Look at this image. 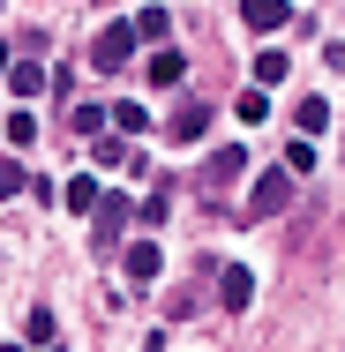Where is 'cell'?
Instances as JSON below:
<instances>
[{
	"label": "cell",
	"mask_w": 345,
	"mask_h": 352,
	"mask_svg": "<svg viewBox=\"0 0 345 352\" xmlns=\"http://www.w3.org/2000/svg\"><path fill=\"white\" fill-rule=\"evenodd\" d=\"M293 203V165H271V173H255V188H248V217H278Z\"/></svg>",
	"instance_id": "1"
},
{
	"label": "cell",
	"mask_w": 345,
	"mask_h": 352,
	"mask_svg": "<svg viewBox=\"0 0 345 352\" xmlns=\"http://www.w3.org/2000/svg\"><path fill=\"white\" fill-rule=\"evenodd\" d=\"M136 30H143V38H165L173 23H165V8H143V15H136Z\"/></svg>",
	"instance_id": "17"
},
{
	"label": "cell",
	"mask_w": 345,
	"mask_h": 352,
	"mask_svg": "<svg viewBox=\"0 0 345 352\" xmlns=\"http://www.w3.org/2000/svg\"><path fill=\"white\" fill-rule=\"evenodd\" d=\"M180 75H188V53H180V45L150 53V82H158V90H165V82H180Z\"/></svg>",
	"instance_id": "7"
},
{
	"label": "cell",
	"mask_w": 345,
	"mask_h": 352,
	"mask_svg": "<svg viewBox=\"0 0 345 352\" xmlns=\"http://www.w3.org/2000/svg\"><path fill=\"white\" fill-rule=\"evenodd\" d=\"M61 203H68L75 217H90V210H105V188H98V180H90V173H75L68 188H61Z\"/></svg>",
	"instance_id": "5"
},
{
	"label": "cell",
	"mask_w": 345,
	"mask_h": 352,
	"mask_svg": "<svg viewBox=\"0 0 345 352\" xmlns=\"http://www.w3.org/2000/svg\"><path fill=\"white\" fill-rule=\"evenodd\" d=\"M45 82H53V75L38 68V60H15V68H8V90H15V98H30V90H45Z\"/></svg>",
	"instance_id": "8"
},
{
	"label": "cell",
	"mask_w": 345,
	"mask_h": 352,
	"mask_svg": "<svg viewBox=\"0 0 345 352\" xmlns=\"http://www.w3.org/2000/svg\"><path fill=\"white\" fill-rule=\"evenodd\" d=\"M285 15H293V0H240V23L248 30H278Z\"/></svg>",
	"instance_id": "6"
},
{
	"label": "cell",
	"mask_w": 345,
	"mask_h": 352,
	"mask_svg": "<svg viewBox=\"0 0 345 352\" xmlns=\"http://www.w3.org/2000/svg\"><path fill=\"white\" fill-rule=\"evenodd\" d=\"M233 113H240V120H248V128H255V120H263V113H271V98H263V90H240V105H233Z\"/></svg>",
	"instance_id": "14"
},
{
	"label": "cell",
	"mask_w": 345,
	"mask_h": 352,
	"mask_svg": "<svg viewBox=\"0 0 345 352\" xmlns=\"http://www.w3.org/2000/svg\"><path fill=\"white\" fill-rule=\"evenodd\" d=\"M285 75H293V60H285L278 45H271V53H255V82H285Z\"/></svg>",
	"instance_id": "12"
},
{
	"label": "cell",
	"mask_w": 345,
	"mask_h": 352,
	"mask_svg": "<svg viewBox=\"0 0 345 352\" xmlns=\"http://www.w3.org/2000/svg\"><path fill=\"white\" fill-rule=\"evenodd\" d=\"M210 120H218V105H173V113H165V135L173 142H203Z\"/></svg>",
	"instance_id": "2"
},
{
	"label": "cell",
	"mask_w": 345,
	"mask_h": 352,
	"mask_svg": "<svg viewBox=\"0 0 345 352\" xmlns=\"http://www.w3.org/2000/svg\"><path fill=\"white\" fill-rule=\"evenodd\" d=\"M136 23H105V38H98V53H90V68H121L128 53H136Z\"/></svg>",
	"instance_id": "3"
},
{
	"label": "cell",
	"mask_w": 345,
	"mask_h": 352,
	"mask_svg": "<svg viewBox=\"0 0 345 352\" xmlns=\"http://www.w3.org/2000/svg\"><path fill=\"white\" fill-rule=\"evenodd\" d=\"M331 128V98H300V135H323Z\"/></svg>",
	"instance_id": "11"
},
{
	"label": "cell",
	"mask_w": 345,
	"mask_h": 352,
	"mask_svg": "<svg viewBox=\"0 0 345 352\" xmlns=\"http://www.w3.org/2000/svg\"><path fill=\"white\" fill-rule=\"evenodd\" d=\"M285 165H293V173H308V165H315V142L293 135V142H285Z\"/></svg>",
	"instance_id": "16"
},
{
	"label": "cell",
	"mask_w": 345,
	"mask_h": 352,
	"mask_svg": "<svg viewBox=\"0 0 345 352\" xmlns=\"http://www.w3.org/2000/svg\"><path fill=\"white\" fill-rule=\"evenodd\" d=\"M53 352H61V345H53Z\"/></svg>",
	"instance_id": "18"
},
{
	"label": "cell",
	"mask_w": 345,
	"mask_h": 352,
	"mask_svg": "<svg viewBox=\"0 0 345 352\" xmlns=\"http://www.w3.org/2000/svg\"><path fill=\"white\" fill-rule=\"evenodd\" d=\"M218 300H225V307L240 315V307L255 300V278H248V270H225V292H218Z\"/></svg>",
	"instance_id": "10"
},
{
	"label": "cell",
	"mask_w": 345,
	"mask_h": 352,
	"mask_svg": "<svg viewBox=\"0 0 345 352\" xmlns=\"http://www.w3.org/2000/svg\"><path fill=\"white\" fill-rule=\"evenodd\" d=\"M240 165H248V150H218V157H210V180H233Z\"/></svg>",
	"instance_id": "15"
},
{
	"label": "cell",
	"mask_w": 345,
	"mask_h": 352,
	"mask_svg": "<svg viewBox=\"0 0 345 352\" xmlns=\"http://www.w3.org/2000/svg\"><path fill=\"white\" fill-rule=\"evenodd\" d=\"M128 217H136V203H128V195H105V210H98V225H105V232H98V240L113 248V232H121Z\"/></svg>",
	"instance_id": "9"
},
{
	"label": "cell",
	"mask_w": 345,
	"mask_h": 352,
	"mask_svg": "<svg viewBox=\"0 0 345 352\" xmlns=\"http://www.w3.org/2000/svg\"><path fill=\"white\" fill-rule=\"evenodd\" d=\"M121 270H128L136 285H150L158 270H165V255H158V240H128V255H121Z\"/></svg>",
	"instance_id": "4"
},
{
	"label": "cell",
	"mask_w": 345,
	"mask_h": 352,
	"mask_svg": "<svg viewBox=\"0 0 345 352\" xmlns=\"http://www.w3.org/2000/svg\"><path fill=\"white\" fill-rule=\"evenodd\" d=\"M105 120H113L105 105H75V135H105Z\"/></svg>",
	"instance_id": "13"
}]
</instances>
